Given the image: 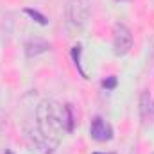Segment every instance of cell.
<instances>
[{"mask_svg":"<svg viewBox=\"0 0 154 154\" xmlns=\"http://www.w3.org/2000/svg\"><path fill=\"white\" fill-rule=\"evenodd\" d=\"M36 124L43 140L57 147L66 133L74 129V118L68 106H61L52 99L41 100L36 108Z\"/></svg>","mask_w":154,"mask_h":154,"instance_id":"obj_1","label":"cell"},{"mask_svg":"<svg viewBox=\"0 0 154 154\" xmlns=\"http://www.w3.org/2000/svg\"><path fill=\"white\" fill-rule=\"evenodd\" d=\"M133 48V32L127 25L116 23L113 27V52L115 56H125Z\"/></svg>","mask_w":154,"mask_h":154,"instance_id":"obj_3","label":"cell"},{"mask_svg":"<svg viewBox=\"0 0 154 154\" xmlns=\"http://www.w3.org/2000/svg\"><path fill=\"white\" fill-rule=\"evenodd\" d=\"M151 95L147 91L142 93V99H140V109H142V116H147V113L151 111Z\"/></svg>","mask_w":154,"mask_h":154,"instance_id":"obj_7","label":"cell"},{"mask_svg":"<svg viewBox=\"0 0 154 154\" xmlns=\"http://www.w3.org/2000/svg\"><path fill=\"white\" fill-rule=\"evenodd\" d=\"M93 154H104V152H93Z\"/></svg>","mask_w":154,"mask_h":154,"instance_id":"obj_11","label":"cell"},{"mask_svg":"<svg viewBox=\"0 0 154 154\" xmlns=\"http://www.w3.org/2000/svg\"><path fill=\"white\" fill-rule=\"evenodd\" d=\"M79 56H81V45H75V47H72V57H74V63H75L77 70H79V74L84 77V79H88V77H86V72L81 68V59H79Z\"/></svg>","mask_w":154,"mask_h":154,"instance_id":"obj_8","label":"cell"},{"mask_svg":"<svg viewBox=\"0 0 154 154\" xmlns=\"http://www.w3.org/2000/svg\"><path fill=\"white\" fill-rule=\"evenodd\" d=\"M90 20V4L88 0H68L65 7V23L72 36L84 31Z\"/></svg>","mask_w":154,"mask_h":154,"instance_id":"obj_2","label":"cell"},{"mask_svg":"<svg viewBox=\"0 0 154 154\" xmlns=\"http://www.w3.org/2000/svg\"><path fill=\"white\" fill-rule=\"evenodd\" d=\"M102 86H104L106 90H113V88L116 86V77H113V75L108 77V79H106V81L102 82Z\"/></svg>","mask_w":154,"mask_h":154,"instance_id":"obj_9","label":"cell"},{"mask_svg":"<svg viewBox=\"0 0 154 154\" xmlns=\"http://www.w3.org/2000/svg\"><path fill=\"white\" fill-rule=\"evenodd\" d=\"M48 48H50V45H48L47 41H41V39H32V41L25 43V54H27L29 57L38 56V54H43V52H47Z\"/></svg>","mask_w":154,"mask_h":154,"instance_id":"obj_5","label":"cell"},{"mask_svg":"<svg viewBox=\"0 0 154 154\" xmlns=\"http://www.w3.org/2000/svg\"><path fill=\"white\" fill-rule=\"evenodd\" d=\"M90 134L97 142H108L113 138V129L102 116H95L90 125Z\"/></svg>","mask_w":154,"mask_h":154,"instance_id":"obj_4","label":"cell"},{"mask_svg":"<svg viewBox=\"0 0 154 154\" xmlns=\"http://www.w3.org/2000/svg\"><path fill=\"white\" fill-rule=\"evenodd\" d=\"M4 154H14V152H13L11 149H5V152H4Z\"/></svg>","mask_w":154,"mask_h":154,"instance_id":"obj_10","label":"cell"},{"mask_svg":"<svg viewBox=\"0 0 154 154\" xmlns=\"http://www.w3.org/2000/svg\"><path fill=\"white\" fill-rule=\"evenodd\" d=\"M23 13H25V14H29V16H31L36 23H39V25H47V23H48V20H47L41 13L34 11V9H31V7H25V9H23Z\"/></svg>","mask_w":154,"mask_h":154,"instance_id":"obj_6","label":"cell"}]
</instances>
